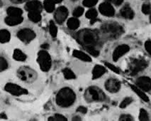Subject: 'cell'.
Here are the masks:
<instances>
[{"label":"cell","mask_w":151,"mask_h":121,"mask_svg":"<svg viewBox=\"0 0 151 121\" xmlns=\"http://www.w3.org/2000/svg\"><path fill=\"white\" fill-rule=\"evenodd\" d=\"M4 21L7 25L13 27V26L19 25L21 23H22L24 21V18L22 17H10V16H8L7 17H6Z\"/></svg>","instance_id":"cell-18"},{"label":"cell","mask_w":151,"mask_h":121,"mask_svg":"<svg viewBox=\"0 0 151 121\" xmlns=\"http://www.w3.org/2000/svg\"><path fill=\"white\" fill-rule=\"evenodd\" d=\"M25 9L29 12H41L43 10V5L38 0H32V1H28L26 3L25 5Z\"/></svg>","instance_id":"cell-15"},{"label":"cell","mask_w":151,"mask_h":121,"mask_svg":"<svg viewBox=\"0 0 151 121\" xmlns=\"http://www.w3.org/2000/svg\"><path fill=\"white\" fill-rule=\"evenodd\" d=\"M84 12H85V10H84L83 7H78L75 8V9H74L73 14L74 17L78 18V17H81V16L83 14Z\"/></svg>","instance_id":"cell-35"},{"label":"cell","mask_w":151,"mask_h":121,"mask_svg":"<svg viewBox=\"0 0 151 121\" xmlns=\"http://www.w3.org/2000/svg\"><path fill=\"white\" fill-rule=\"evenodd\" d=\"M84 98L87 103L101 102L105 101L106 95L99 87L90 86L85 91Z\"/></svg>","instance_id":"cell-4"},{"label":"cell","mask_w":151,"mask_h":121,"mask_svg":"<svg viewBox=\"0 0 151 121\" xmlns=\"http://www.w3.org/2000/svg\"><path fill=\"white\" fill-rule=\"evenodd\" d=\"M68 14H69V11H68V8L64 6H61L55 10V14H54V18L58 24H61L66 20Z\"/></svg>","instance_id":"cell-11"},{"label":"cell","mask_w":151,"mask_h":121,"mask_svg":"<svg viewBox=\"0 0 151 121\" xmlns=\"http://www.w3.org/2000/svg\"><path fill=\"white\" fill-rule=\"evenodd\" d=\"M76 39L85 49L87 47H96L99 43V36L96 31L85 29L77 33Z\"/></svg>","instance_id":"cell-1"},{"label":"cell","mask_w":151,"mask_h":121,"mask_svg":"<svg viewBox=\"0 0 151 121\" xmlns=\"http://www.w3.org/2000/svg\"><path fill=\"white\" fill-rule=\"evenodd\" d=\"M99 10L101 14L105 17H113L115 14V9L114 7L111 4V3L105 2L101 3L99 7Z\"/></svg>","instance_id":"cell-14"},{"label":"cell","mask_w":151,"mask_h":121,"mask_svg":"<svg viewBox=\"0 0 151 121\" xmlns=\"http://www.w3.org/2000/svg\"><path fill=\"white\" fill-rule=\"evenodd\" d=\"M4 90L9 93L15 96H21L24 95H27L29 93L28 91L20 85L13 83H7L5 85Z\"/></svg>","instance_id":"cell-8"},{"label":"cell","mask_w":151,"mask_h":121,"mask_svg":"<svg viewBox=\"0 0 151 121\" xmlns=\"http://www.w3.org/2000/svg\"><path fill=\"white\" fill-rule=\"evenodd\" d=\"M145 49L148 53L151 56V41L148 40L145 43Z\"/></svg>","instance_id":"cell-40"},{"label":"cell","mask_w":151,"mask_h":121,"mask_svg":"<svg viewBox=\"0 0 151 121\" xmlns=\"http://www.w3.org/2000/svg\"><path fill=\"white\" fill-rule=\"evenodd\" d=\"M150 23H151V14H150Z\"/></svg>","instance_id":"cell-48"},{"label":"cell","mask_w":151,"mask_h":121,"mask_svg":"<svg viewBox=\"0 0 151 121\" xmlns=\"http://www.w3.org/2000/svg\"><path fill=\"white\" fill-rule=\"evenodd\" d=\"M17 37L25 43H30L36 38V33L32 29H29V28L21 29L17 32Z\"/></svg>","instance_id":"cell-9"},{"label":"cell","mask_w":151,"mask_h":121,"mask_svg":"<svg viewBox=\"0 0 151 121\" xmlns=\"http://www.w3.org/2000/svg\"><path fill=\"white\" fill-rule=\"evenodd\" d=\"M76 101V94L70 88H63L55 96V103L61 108H66L72 106Z\"/></svg>","instance_id":"cell-2"},{"label":"cell","mask_w":151,"mask_h":121,"mask_svg":"<svg viewBox=\"0 0 151 121\" xmlns=\"http://www.w3.org/2000/svg\"><path fill=\"white\" fill-rule=\"evenodd\" d=\"M63 73L65 78L67 80H73L76 78L75 73L69 68H65L63 70Z\"/></svg>","instance_id":"cell-28"},{"label":"cell","mask_w":151,"mask_h":121,"mask_svg":"<svg viewBox=\"0 0 151 121\" xmlns=\"http://www.w3.org/2000/svg\"><path fill=\"white\" fill-rule=\"evenodd\" d=\"M72 1H77V0H72Z\"/></svg>","instance_id":"cell-49"},{"label":"cell","mask_w":151,"mask_h":121,"mask_svg":"<svg viewBox=\"0 0 151 121\" xmlns=\"http://www.w3.org/2000/svg\"><path fill=\"white\" fill-rule=\"evenodd\" d=\"M85 16L87 19L90 20V22L93 24L94 22H96V18H97V11H96L95 9H89L87 12Z\"/></svg>","instance_id":"cell-25"},{"label":"cell","mask_w":151,"mask_h":121,"mask_svg":"<svg viewBox=\"0 0 151 121\" xmlns=\"http://www.w3.org/2000/svg\"><path fill=\"white\" fill-rule=\"evenodd\" d=\"M6 13L10 17H22L23 11L19 8L10 7L6 10Z\"/></svg>","instance_id":"cell-23"},{"label":"cell","mask_w":151,"mask_h":121,"mask_svg":"<svg viewBox=\"0 0 151 121\" xmlns=\"http://www.w3.org/2000/svg\"><path fill=\"white\" fill-rule=\"evenodd\" d=\"M104 86L107 91L111 93H116L121 89V82L116 78H111L106 80Z\"/></svg>","instance_id":"cell-10"},{"label":"cell","mask_w":151,"mask_h":121,"mask_svg":"<svg viewBox=\"0 0 151 121\" xmlns=\"http://www.w3.org/2000/svg\"><path fill=\"white\" fill-rule=\"evenodd\" d=\"M13 58L15 61H25L27 59V56L26 55L22 50L17 49L14 51Z\"/></svg>","instance_id":"cell-22"},{"label":"cell","mask_w":151,"mask_h":121,"mask_svg":"<svg viewBox=\"0 0 151 121\" xmlns=\"http://www.w3.org/2000/svg\"><path fill=\"white\" fill-rule=\"evenodd\" d=\"M80 25V20L76 17H72L68 19V23H67V26L69 28L70 30H76L78 29Z\"/></svg>","instance_id":"cell-20"},{"label":"cell","mask_w":151,"mask_h":121,"mask_svg":"<svg viewBox=\"0 0 151 121\" xmlns=\"http://www.w3.org/2000/svg\"><path fill=\"white\" fill-rule=\"evenodd\" d=\"M28 17H29V19L31 21V22L34 23H38L41 20V12H29V14H28Z\"/></svg>","instance_id":"cell-27"},{"label":"cell","mask_w":151,"mask_h":121,"mask_svg":"<svg viewBox=\"0 0 151 121\" xmlns=\"http://www.w3.org/2000/svg\"><path fill=\"white\" fill-rule=\"evenodd\" d=\"M72 120H74V121L81 120V117L79 116V115H76V116H74L73 118H72Z\"/></svg>","instance_id":"cell-44"},{"label":"cell","mask_w":151,"mask_h":121,"mask_svg":"<svg viewBox=\"0 0 151 121\" xmlns=\"http://www.w3.org/2000/svg\"><path fill=\"white\" fill-rule=\"evenodd\" d=\"M149 115L147 112L143 108H141L140 110L139 113V120L140 121H147L149 120Z\"/></svg>","instance_id":"cell-32"},{"label":"cell","mask_w":151,"mask_h":121,"mask_svg":"<svg viewBox=\"0 0 151 121\" xmlns=\"http://www.w3.org/2000/svg\"><path fill=\"white\" fill-rule=\"evenodd\" d=\"M49 31L52 37L55 38L58 34V28L53 21H50L49 22Z\"/></svg>","instance_id":"cell-29"},{"label":"cell","mask_w":151,"mask_h":121,"mask_svg":"<svg viewBox=\"0 0 151 121\" xmlns=\"http://www.w3.org/2000/svg\"><path fill=\"white\" fill-rule=\"evenodd\" d=\"M11 38V34L10 32L6 29H1L0 31V42L1 43H7L9 41Z\"/></svg>","instance_id":"cell-24"},{"label":"cell","mask_w":151,"mask_h":121,"mask_svg":"<svg viewBox=\"0 0 151 121\" xmlns=\"http://www.w3.org/2000/svg\"><path fill=\"white\" fill-rule=\"evenodd\" d=\"M73 55L74 57L80 59V60L85 61V62H90L92 61V58H91L88 54H85V52L79 50H74L73 52Z\"/></svg>","instance_id":"cell-19"},{"label":"cell","mask_w":151,"mask_h":121,"mask_svg":"<svg viewBox=\"0 0 151 121\" xmlns=\"http://www.w3.org/2000/svg\"><path fill=\"white\" fill-rule=\"evenodd\" d=\"M9 64L7 61L4 59L3 57H1L0 58V71L3 72L5 70L8 68Z\"/></svg>","instance_id":"cell-34"},{"label":"cell","mask_w":151,"mask_h":121,"mask_svg":"<svg viewBox=\"0 0 151 121\" xmlns=\"http://www.w3.org/2000/svg\"><path fill=\"white\" fill-rule=\"evenodd\" d=\"M14 4H22V3L26 2L28 0H10Z\"/></svg>","instance_id":"cell-42"},{"label":"cell","mask_w":151,"mask_h":121,"mask_svg":"<svg viewBox=\"0 0 151 121\" xmlns=\"http://www.w3.org/2000/svg\"><path fill=\"white\" fill-rule=\"evenodd\" d=\"M41 47H42V48L45 49V50H46L47 49L49 48V45L48 44V43H45V44H43V45H42Z\"/></svg>","instance_id":"cell-45"},{"label":"cell","mask_w":151,"mask_h":121,"mask_svg":"<svg viewBox=\"0 0 151 121\" xmlns=\"http://www.w3.org/2000/svg\"><path fill=\"white\" fill-rule=\"evenodd\" d=\"M76 111L78 112V113H82V114H86L87 113V108H86L85 106H79L78 108H77Z\"/></svg>","instance_id":"cell-41"},{"label":"cell","mask_w":151,"mask_h":121,"mask_svg":"<svg viewBox=\"0 0 151 121\" xmlns=\"http://www.w3.org/2000/svg\"><path fill=\"white\" fill-rule=\"evenodd\" d=\"M131 88H132V90L138 95V97H140L143 101H145V102H149L148 97H147V95L144 93L143 91H142L141 89L139 88L138 86L134 85H131Z\"/></svg>","instance_id":"cell-21"},{"label":"cell","mask_w":151,"mask_h":121,"mask_svg":"<svg viewBox=\"0 0 151 121\" xmlns=\"http://www.w3.org/2000/svg\"><path fill=\"white\" fill-rule=\"evenodd\" d=\"M141 10H142V12H143L144 14H150L151 12L150 4H143V6H142Z\"/></svg>","instance_id":"cell-37"},{"label":"cell","mask_w":151,"mask_h":121,"mask_svg":"<svg viewBox=\"0 0 151 121\" xmlns=\"http://www.w3.org/2000/svg\"><path fill=\"white\" fill-rule=\"evenodd\" d=\"M17 75L22 81L25 83H33L38 78V73L36 71L29 66H22L17 70Z\"/></svg>","instance_id":"cell-5"},{"label":"cell","mask_w":151,"mask_h":121,"mask_svg":"<svg viewBox=\"0 0 151 121\" xmlns=\"http://www.w3.org/2000/svg\"><path fill=\"white\" fill-rule=\"evenodd\" d=\"M101 30L109 38H116L124 33V28L117 22H107L101 27Z\"/></svg>","instance_id":"cell-3"},{"label":"cell","mask_w":151,"mask_h":121,"mask_svg":"<svg viewBox=\"0 0 151 121\" xmlns=\"http://www.w3.org/2000/svg\"><path fill=\"white\" fill-rule=\"evenodd\" d=\"M48 120H51V121H67L68 119L67 117H65L64 115H61L60 113H56L53 116L49 117H48Z\"/></svg>","instance_id":"cell-30"},{"label":"cell","mask_w":151,"mask_h":121,"mask_svg":"<svg viewBox=\"0 0 151 121\" xmlns=\"http://www.w3.org/2000/svg\"><path fill=\"white\" fill-rule=\"evenodd\" d=\"M133 99L131 97H126L124 99L123 101H122V103H121L120 104V108H122V109H124V108H126V107L129 106L130 104H131V103L133 102Z\"/></svg>","instance_id":"cell-33"},{"label":"cell","mask_w":151,"mask_h":121,"mask_svg":"<svg viewBox=\"0 0 151 121\" xmlns=\"http://www.w3.org/2000/svg\"><path fill=\"white\" fill-rule=\"evenodd\" d=\"M86 51H87V53L90 54L91 56L94 57H97L99 55V51L96 47H87L85 48Z\"/></svg>","instance_id":"cell-31"},{"label":"cell","mask_w":151,"mask_h":121,"mask_svg":"<svg viewBox=\"0 0 151 121\" xmlns=\"http://www.w3.org/2000/svg\"><path fill=\"white\" fill-rule=\"evenodd\" d=\"M98 0H83L82 4L86 7H92L97 4Z\"/></svg>","instance_id":"cell-36"},{"label":"cell","mask_w":151,"mask_h":121,"mask_svg":"<svg viewBox=\"0 0 151 121\" xmlns=\"http://www.w3.org/2000/svg\"><path fill=\"white\" fill-rule=\"evenodd\" d=\"M43 7L48 13H52L55 11V3L51 0H45L43 2Z\"/></svg>","instance_id":"cell-26"},{"label":"cell","mask_w":151,"mask_h":121,"mask_svg":"<svg viewBox=\"0 0 151 121\" xmlns=\"http://www.w3.org/2000/svg\"><path fill=\"white\" fill-rule=\"evenodd\" d=\"M51 1H52L53 2H55V3H60V2H61L63 0H51Z\"/></svg>","instance_id":"cell-47"},{"label":"cell","mask_w":151,"mask_h":121,"mask_svg":"<svg viewBox=\"0 0 151 121\" xmlns=\"http://www.w3.org/2000/svg\"><path fill=\"white\" fill-rule=\"evenodd\" d=\"M130 47L127 44L119 45L114 51L112 54V59L114 61H117L120 59L123 56H124L129 51Z\"/></svg>","instance_id":"cell-13"},{"label":"cell","mask_w":151,"mask_h":121,"mask_svg":"<svg viewBox=\"0 0 151 121\" xmlns=\"http://www.w3.org/2000/svg\"><path fill=\"white\" fill-rule=\"evenodd\" d=\"M148 65V63L146 60L143 59H134L130 61L129 65V75L135 76L140 72L143 71Z\"/></svg>","instance_id":"cell-6"},{"label":"cell","mask_w":151,"mask_h":121,"mask_svg":"<svg viewBox=\"0 0 151 121\" xmlns=\"http://www.w3.org/2000/svg\"><path fill=\"white\" fill-rule=\"evenodd\" d=\"M121 15L126 19H132L134 17V12L129 5H125L120 11Z\"/></svg>","instance_id":"cell-17"},{"label":"cell","mask_w":151,"mask_h":121,"mask_svg":"<svg viewBox=\"0 0 151 121\" xmlns=\"http://www.w3.org/2000/svg\"><path fill=\"white\" fill-rule=\"evenodd\" d=\"M136 85L144 92L151 91V78L147 76H141L137 78Z\"/></svg>","instance_id":"cell-12"},{"label":"cell","mask_w":151,"mask_h":121,"mask_svg":"<svg viewBox=\"0 0 151 121\" xmlns=\"http://www.w3.org/2000/svg\"><path fill=\"white\" fill-rule=\"evenodd\" d=\"M119 120L121 121H132L133 120V117L132 115L129 114H123L119 117Z\"/></svg>","instance_id":"cell-39"},{"label":"cell","mask_w":151,"mask_h":121,"mask_svg":"<svg viewBox=\"0 0 151 121\" xmlns=\"http://www.w3.org/2000/svg\"><path fill=\"white\" fill-rule=\"evenodd\" d=\"M105 66H106L108 68H109L111 71L114 72V73H120V70H119V68H118L117 67H116V66H114L113 64H110V63L106 62V63H105Z\"/></svg>","instance_id":"cell-38"},{"label":"cell","mask_w":151,"mask_h":121,"mask_svg":"<svg viewBox=\"0 0 151 121\" xmlns=\"http://www.w3.org/2000/svg\"><path fill=\"white\" fill-rule=\"evenodd\" d=\"M37 62L43 71L48 72L52 66V59L46 50L39 51L37 57Z\"/></svg>","instance_id":"cell-7"},{"label":"cell","mask_w":151,"mask_h":121,"mask_svg":"<svg viewBox=\"0 0 151 121\" xmlns=\"http://www.w3.org/2000/svg\"><path fill=\"white\" fill-rule=\"evenodd\" d=\"M106 68L101 65H96L92 70V79L99 78L106 73Z\"/></svg>","instance_id":"cell-16"},{"label":"cell","mask_w":151,"mask_h":121,"mask_svg":"<svg viewBox=\"0 0 151 121\" xmlns=\"http://www.w3.org/2000/svg\"><path fill=\"white\" fill-rule=\"evenodd\" d=\"M123 2H124V0H116L114 4L116 6H120V5L122 4Z\"/></svg>","instance_id":"cell-43"},{"label":"cell","mask_w":151,"mask_h":121,"mask_svg":"<svg viewBox=\"0 0 151 121\" xmlns=\"http://www.w3.org/2000/svg\"><path fill=\"white\" fill-rule=\"evenodd\" d=\"M116 0H105V1H106V2H109V3H114Z\"/></svg>","instance_id":"cell-46"}]
</instances>
